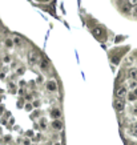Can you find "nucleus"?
I'll return each instance as SVG.
<instances>
[{
    "instance_id": "obj_6",
    "label": "nucleus",
    "mask_w": 137,
    "mask_h": 145,
    "mask_svg": "<svg viewBox=\"0 0 137 145\" xmlns=\"http://www.w3.org/2000/svg\"><path fill=\"white\" fill-rule=\"evenodd\" d=\"M92 33H93L94 37L101 39V37H104V35H105V31H104L103 27H94V28L92 29Z\"/></svg>"
},
{
    "instance_id": "obj_20",
    "label": "nucleus",
    "mask_w": 137,
    "mask_h": 145,
    "mask_svg": "<svg viewBox=\"0 0 137 145\" xmlns=\"http://www.w3.org/2000/svg\"><path fill=\"white\" fill-rule=\"evenodd\" d=\"M131 128L133 129V131H137V121H136V122H132V125H131Z\"/></svg>"
},
{
    "instance_id": "obj_25",
    "label": "nucleus",
    "mask_w": 137,
    "mask_h": 145,
    "mask_svg": "<svg viewBox=\"0 0 137 145\" xmlns=\"http://www.w3.org/2000/svg\"><path fill=\"white\" fill-rule=\"evenodd\" d=\"M4 77H6V75H4V73H0V79H4Z\"/></svg>"
},
{
    "instance_id": "obj_24",
    "label": "nucleus",
    "mask_w": 137,
    "mask_h": 145,
    "mask_svg": "<svg viewBox=\"0 0 137 145\" xmlns=\"http://www.w3.org/2000/svg\"><path fill=\"white\" fill-rule=\"evenodd\" d=\"M24 144H25V145H29V140H24Z\"/></svg>"
},
{
    "instance_id": "obj_23",
    "label": "nucleus",
    "mask_w": 137,
    "mask_h": 145,
    "mask_svg": "<svg viewBox=\"0 0 137 145\" xmlns=\"http://www.w3.org/2000/svg\"><path fill=\"white\" fill-rule=\"evenodd\" d=\"M25 109H27V111H31V109H32V107L29 105V104H27V105H25Z\"/></svg>"
},
{
    "instance_id": "obj_26",
    "label": "nucleus",
    "mask_w": 137,
    "mask_h": 145,
    "mask_svg": "<svg viewBox=\"0 0 137 145\" xmlns=\"http://www.w3.org/2000/svg\"><path fill=\"white\" fill-rule=\"evenodd\" d=\"M133 93H134V95H136V97H137V88H136V89H134V92H133Z\"/></svg>"
},
{
    "instance_id": "obj_9",
    "label": "nucleus",
    "mask_w": 137,
    "mask_h": 145,
    "mask_svg": "<svg viewBox=\"0 0 137 145\" xmlns=\"http://www.w3.org/2000/svg\"><path fill=\"white\" fill-rule=\"evenodd\" d=\"M128 76H129V79H131V80H136V81H137V68L129 69Z\"/></svg>"
},
{
    "instance_id": "obj_11",
    "label": "nucleus",
    "mask_w": 137,
    "mask_h": 145,
    "mask_svg": "<svg viewBox=\"0 0 137 145\" xmlns=\"http://www.w3.org/2000/svg\"><path fill=\"white\" fill-rule=\"evenodd\" d=\"M4 45H6L7 48H12V47H15L13 39H6V40H4Z\"/></svg>"
},
{
    "instance_id": "obj_13",
    "label": "nucleus",
    "mask_w": 137,
    "mask_h": 145,
    "mask_svg": "<svg viewBox=\"0 0 137 145\" xmlns=\"http://www.w3.org/2000/svg\"><path fill=\"white\" fill-rule=\"evenodd\" d=\"M126 97H128V101H132V102H133V101H136V100H137L136 95H134L133 92H131V93H128V96H126Z\"/></svg>"
},
{
    "instance_id": "obj_12",
    "label": "nucleus",
    "mask_w": 137,
    "mask_h": 145,
    "mask_svg": "<svg viewBox=\"0 0 137 145\" xmlns=\"http://www.w3.org/2000/svg\"><path fill=\"white\" fill-rule=\"evenodd\" d=\"M13 44H15V47H21L23 45V40L19 36H16V37H13Z\"/></svg>"
},
{
    "instance_id": "obj_17",
    "label": "nucleus",
    "mask_w": 137,
    "mask_h": 145,
    "mask_svg": "<svg viewBox=\"0 0 137 145\" xmlns=\"http://www.w3.org/2000/svg\"><path fill=\"white\" fill-rule=\"evenodd\" d=\"M3 61H4V63H9V61H11V57H9V55H6V56L3 57Z\"/></svg>"
},
{
    "instance_id": "obj_7",
    "label": "nucleus",
    "mask_w": 137,
    "mask_h": 145,
    "mask_svg": "<svg viewBox=\"0 0 137 145\" xmlns=\"http://www.w3.org/2000/svg\"><path fill=\"white\" fill-rule=\"evenodd\" d=\"M51 116H52V119H53V120H59L61 117V111L59 108H53L51 111Z\"/></svg>"
},
{
    "instance_id": "obj_5",
    "label": "nucleus",
    "mask_w": 137,
    "mask_h": 145,
    "mask_svg": "<svg viewBox=\"0 0 137 145\" xmlns=\"http://www.w3.org/2000/svg\"><path fill=\"white\" fill-rule=\"evenodd\" d=\"M45 88L48 92H57V82L55 81V80H48V81L45 82Z\"/></svg>"
},
{
    "instance_id": "obj_27",
    "label": "nucleus",
    "mask_w": 137,
    "mask_h": 145,
    "mask_svg": "<svg viewBox=\"0 0 137 145\" xmlns=\"http://www.w3.org/2000/svg\"><path fill=\"white\" fill-rule=\"evenodd\" d=\"M52 145H61L60 142H55V144H52Z\"/></svg>"
},
{
    "instance_id": "obj_14",
    "label": "nucleus",
    "mask_w": 137,
    "mask_h": 145,
    "mask_svg": "<svg viewBox=\"0 0 137 145\" xmlns=\"http://www.w3.org/2000/svg\"><path fill=\"white\" fill-rule=\"evenodd\" d=\"M128 85H129V88H133V89H136V88H137V81H136V80H129Z\"/></svg>"
},
{
    "instance_id": "obj_18",
    "label": "nucleus",
    "mask_w": 137,
    "mask_h": 145,
    "mask_svg": "<svg viewBox=\"0 0 137 145\" xmlns=\"http://www.w3.org/2000/svg\"><path fill=\"white\" fill-rule=\"evenodd\" d=\"M9 88H11V92L12 93H15V92H16V85H15V84H9Z\"/></svg>"
},
{
    "instance_id": "obj_19",
    "label": "nucleus",
    "mask_w": 137,
    "mask_h": 145,
    "mask_svg": "<svg viewBox=\"0 0 137 145\" xmlns=\"http://www.w3.org/2000/svg\"><path fill=\"white\" fill-rule=\"evenodd\" d=\"M132 16H133V17H136V19H137V6L133 8V12H132Z\"/></svg>"
},
{
    "instance_id": "obj_2",
    "label": "nucleus",
    "mask_w": 137,
    "mask_h": 145,
    "mask_svg": "<svg viewBox=\"0 0 137 145\" xmlns=\"http://www.w3.org/2000/svg\"><path fill=\"white\" fill-rule=\"evenodd\" d=\"M114 95H116L117 99H124V97L128 96V89H126V87L120 85L116 91H114Z\"/></svg>"
},
{
    "instance_id": "obj_16",
    "label": "nucleus",
    "mask_w": 137,
    "mask_h": 145,
    "mask_svg": "<svg viewBox=\"0 0 137 145\" xmlns=\"http://www.w3.org/2000/svg\"><path fill=\"white\" fill-rule=\"evenodd\" d=\"M126 1H128V3L131 4L132 7H133V8H134V7L137 6V0H126Z\"/></svg>"
},
{
    "instance_id": "obj_10",
    "label": "nucleus",
    "mask_w": 137,
    "mask_h": 145,
    "mask_svg": "<svg viewBox=\"0 0 137 145\" xmlns=\"http://www.w3.org/2000/svg\"><path fill=\"white\" fill-rule=\"evenodd\" d=\"M40 69L43 72H47L49 69V63L47 61V60H41L40 61Z\"/></svg>"
},
{
    "instance_id": "obj_21",
    "label": "nucleus",
    "mask_w": 137,
    "mask_h": 145,
    "mask_svg": "<svg viewBox=\"0 0 137 145\" xmlns=\"http://www.w3.org/2000/svg\"><path fill=\"white\" fill-rule=\"evenodd\" d=\"M24 71H25L24 68H19V69H17V75H23Z\"/></svg>"
},
{
    "instance_id": "obj_4",
    "label": "nucleus",
    "mask_w": 137,
    "mask_h": 145,
    "mask_svg": "<svg viewBox=\"0 0 137 145\" xmlns=\"http://www.w3.org/2000/svg\"><path fill=\"white\" fill-rule=\"evenodd\" d=\"M27 61H28L29 65H35L37 63V53L35 51H29L28 56H27Z\"/></svg>"
},
{
    "instance_id": "obj_22",
    "label": "nucleus",
    "mask_w": 137,
    "mask_h": 145,
    "mask_svg": "<svg viewBox=\"0 0 137 145\" xmlns=\"http://www.w3.org/2000/svg\"><path fill=\"white\" fill-rule=\"evenodd\" d=\"M133 63V57H128L126 59V64H132Z\"/></svg>"
},
{
    "instance_id": "obj_3",
    "label": "nucleus",
    "mask_w": 137,
    "mask_h": 145,
    "mask_svg": "<svg viewBox=\"0 0 137 145\" xmlns=\"http://www.w3.org/2000/svg\"><path fill=\"white\" fill-rule=\"evenodd\" d=\"M113 107L117 112H123L125 109V101H124V99H116L113 102Z\"/></svg>"
},
{
    "instance_id": "obj_1",
    "label": "nucleus",
    "mask_w": 137,
    "mask_h": 145,
    "mask_svg": "<svg viewBox=\"0 0 137 145\" xmlns=\"http://www.w3.org/2000/svg\"><path fill=\"white\" fill-rule=\"evenodd\" d=\"M120 11H121V13H124V15H132L133 7H132L128 1H124V3L120 4Z\"/></svg>"
},
{
    "instance_id": "obj_8",
    "label": "nucleus",
    "mask_w": 137,
    "mask_h": 145,
    "mask_svg": "<svg viewBox=\"0 0 137 145\" xmlns=\"http://www.w3.org/2000/svg\"><path fill=\"white\" fill-rule=\"evenodd\" d=\"M52 128H53L55 131H61V129H63V122H61L60 120H53V121H52Z\"/></svg>"
},
{
    "instance_id": "obj_15",
    "label": "nucleus",
    "mask_w": 137,
    "mask_h": 145,
    "mask_svg": "<svg viewBox=\"0 0 137 145\" xmlns=\"http://www.w3.org/2000/svg\"><path fill=\"white\" fill-rule=\"evenodd\" d=\"M40 126H41V128H47V121H45V120H44V119H41L40 120Z\"/></svg>"
}]
</instances>
